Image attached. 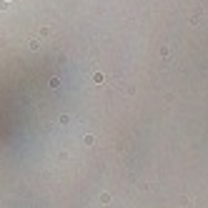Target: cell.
Instances as JSON below:
<instances>
[{
	"instance_id": "cell-1",
	"label": "cell",
	"mask_w": 208,
	"mask_h": 208,
	"mask_svg": "<svg viewBox=\"0 0 208 208\" xmlns=\"http://www.w3.org/2000/svg\"><path fill=\"white\" fill-rule=\"evenodd\" d=\"M93 80L95 83H103V80H105V75H103V73H93Z\"/></svg>"
}]
</instances>
